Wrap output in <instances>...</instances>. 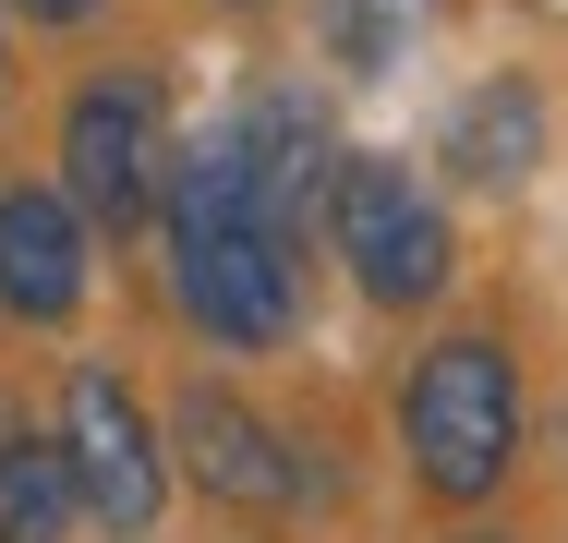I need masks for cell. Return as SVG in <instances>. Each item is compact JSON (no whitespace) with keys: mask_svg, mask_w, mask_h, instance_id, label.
Returning a JSON list of instances; mask_svg holds the SVG:
<instances>
[{"mask_svg":"<svg viewBox=\"0 0 568 543\" xmlns=\"http://www.w3.org/2000/svg\"><path fill=\"white\" fill-rule=\"evenodd\" d=\"M170 459H182L219 508H254V520L303 508V459H291V434L266 423L254 399H230V387H182V411H170Z\"/></svg>","mask_w":568,"mask_h":543,"instance_id":"6","label":"cell"},{"mask_svg":"<svg viewBox=\"0 0 568 543\" xmlns=\"http://www.w3.org/2000/svg\"><path fill=\"white\" fill-rule=\"evenodd\" d=\"M459 543H508V532H459Z\"/></svg>","mask_w":568,"mask_h":543,"instance_id":"13","label":"cell"},{"mask_svg":"<svg viewBox=\"0 0 568 543\" xmlns=\"http://www.w3.org/2000/svg\"><path fill=\"white\" fill-rule=\"evenodd\" d=\"M85 483L61 434H0V543H73Z\"/></svg>","mask_w":568,"mask_h":543,"instance_id":"10","label":"cell"},{"mask_svg":"<svg viewBox=\"0 0 568 543\" xmlns=\"http://www.w3.org/2000/svg\"><path fill=\"white\" fill-rule=\"evenodd\" d=\"M327 242H339L351 290H363L375 315H424L459 278V229H448V206H436V182H412V157H339Z\"/></svg>","mask_w":568,"mask_h":543,"instance_id":"3","label":"cell"},{"mask_svg":"<svg viewBox=\"0 0 568 543\" xmlns=\"http://www.w3.org/2000/svg\"><path fill=\"white\" fill-rule=\"evenodd\" d=\"M399 447L436 508H484L520 471V362L508 338H436L399 375Z\"/></svg>","mask_w":568,"mask_h":543,"instance_id":"2","label":"cell"},{"mask_svg":"<svg viewBox=\"0 0 568 543\" xmlns=\"http://www.w3.org/2000/svg\"><path fill=\"white\" fill-rule=\"evenodd\" d=\"M61 447H73V483H85V520L110 543H145L170 508V434L145 423V399L121 387L110 362H73L61 387Z\"/></svg>","mask_w":568,"mask_h":543,"instance_id":"5","label":"cell"},{"mask_svg":"<svg viewBox=\"0 0 568 543\" xmlns=\"http://www.w3.org/2000/svg\"><path fill=\"white\" fill-rule=\"evenodd\" d=\"M24 24H98V0H12Z\"/></svg>","mask_w":568,"mask_h":543,"instance_id":"12","label":"cell"},{"mask_svg":"<svg viewBox=\"0 0 568 543\" xmlns=\"http://www.w3.org/2000/svg\"><path fill=\"white\" fill-rule=\"evenodd\" d=\"M230 12H266V0H230Z\"/></svg>","mask_w":568,"mask_h":543,"instance_id":"14","label":"cell"},{"mask_svg":"<svg viewBox=\"0 0 568 543\" xmlns=\"http://www.w3.org/2000/svg\"><path fill=\"white\" fill-rule=\"evenodd\" d=\"M170 85L145 73V61H110V73H85L73 109H61V194L98 217V229H145V217L170 206Z\"/></svg>","mask_w":568,"mask_h":543,"instance_id":"4","label":"cell"},{"mask_svg":"<svg viewBox=\"0 0 568 543\" xmlns=\"http://www.w3.org/2000/svg\"><path fill=\"white\" fill-rule=\"evenodd\" d=\"M412 24H424V0H327V61L351 85H375L412 61Z\"/></svg>","mask_w":568,"mask_h":543,"instance_id":"11","label":"cell"},{"mask_svg":"<svg viewBox=\"0 0 568 543\" xmlns=\"http://www.w3.org/2000/svg\"><path fill=\"white\" fill-rule=\"evenodd\" d=\"M230 145H242V170L266 182V206L291 217V229H315V206L339 194V133H327V98L315 85H254V98L230 109Z\"/></svg>","mask_w":568,"mask_h":543,"instance_id":"8","label":"cell"},{"mask_svg":"<svg viewBox=\"0 0 568 543\" xmlns=\"http://www.w3.org/2000/svg\"><path fill=\"white\" fill-rule=\"evenodd\" d=\"M448 170L471 194H520L545 170V98H532V73H484L448 109Z\"/></svg>","mask_w":568,"mask_h":543,"instance_id":"9","label":"cell"},{"mask_svg":"<svg viewBox=\"0 0 568 543\" xmlns=\"http://www.w3.org/2000/svg\"><path fill=\"white\" fill-rule=\"evenodd\" d=\"M158 242H170V303H182L194 338H219V350H278V338L303 326V229L266 206V182L242 170L230 133H206V145L170 170Z\"/></svg>","mask_w":568,"mask_h":543,"instance_id":"1","label":"cell"},{"mask_svg":"<svg viewBox=\"0 0 568 543\" xmlns=\"http://www.w3.org/2000/svg\"><path fill=\"white\" fill-rule=\"evenodd\" d=\"M98 217L73 206L61 182H12L0 194V315L12 326H73L98 290V254H85Z\"/></svg>","mask_w":568,"mask_h":543,"instance_id":"7","label":"cell"}]
</instances>
